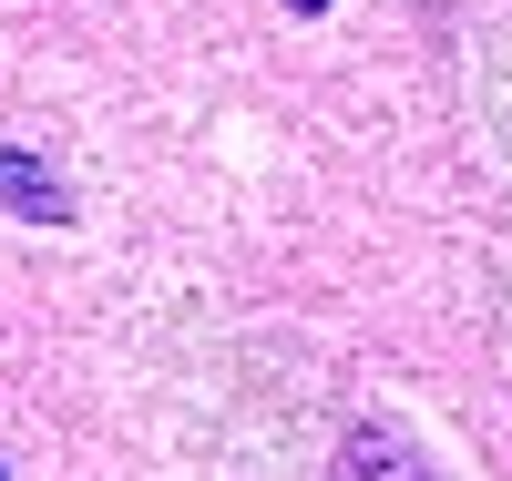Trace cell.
I'll return each instance as SVG.
<instances>
[{"mask_svg": "<svg viewBox=\"0 0 512 481\" xmlns=\"http://www.w3.org/2000/svg\"><path fill=\"white\" fill-rule=\"evenodd\" d=\"M328 481H431V461H420L400 430H349L328 461Z\"/></svg>", "mask_w": 512, "mask_h": 481, "instance_id": "obj_1", "label": "cell"}, {"mask_svg": "<svg viewBox=\"0 0 512 481\" xmlns=\"http://www.w3.org/2000/svg\"><path fill=\"white\" fill-rule=\"evenodd\" d=\"M0 195H11V215H62V185L31 154H0Z\"/></svg>", "mask_w": 512, "mask_h": 481, "instance_id": "obj_2", "label": "cell"}, {"mask_svg": "<svg viewBox=\"0 0 512 481\" xmlns=\"http://www.w3.org/2000/svg\"><path fill=\"white\" fill-rule=\"evenodd\" d=\"M297 11H328V0H297Z\"/></svg>", "mask_w": 512, "mask_h": 481, "instance_id": "obj_3", "label": "cell"}]
</instances>
